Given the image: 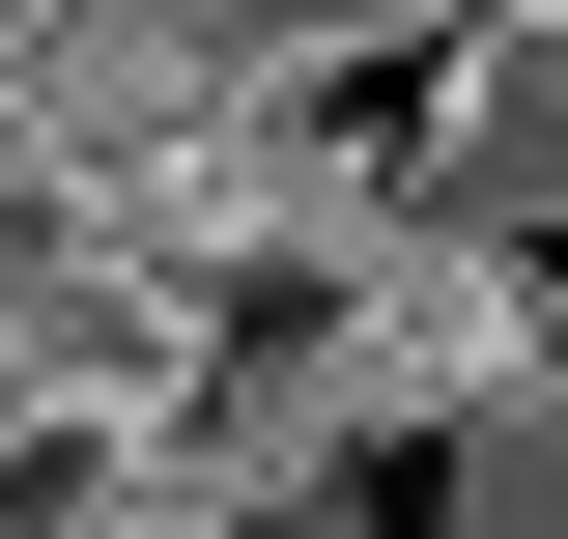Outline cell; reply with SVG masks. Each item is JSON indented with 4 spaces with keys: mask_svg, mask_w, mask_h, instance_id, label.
Here are the masks:
<instances>
[{
    "mask_svg": "<svg viewBox=\"0 0 568 539\" xmlns=\"http://www.w3.org/2000/svg\"><path fill=\"white\" fill-rule=\"evenodd\" d=\"M0 539H200L171 511V426L114 369H0Z\"/></svg>",
    "mask_w": 568,
    "mask_h": 539,
    "instance_id": "cell-1",
    "label": "cell"
}]
</instances>
